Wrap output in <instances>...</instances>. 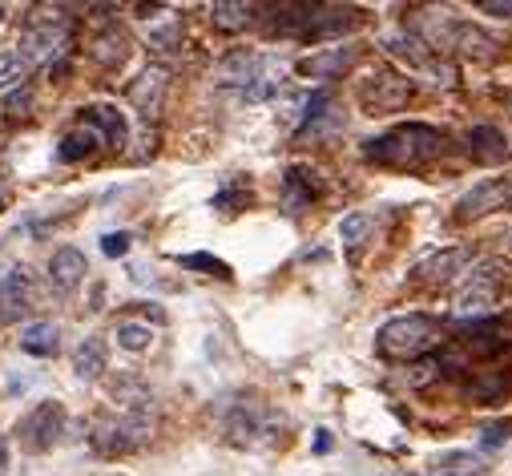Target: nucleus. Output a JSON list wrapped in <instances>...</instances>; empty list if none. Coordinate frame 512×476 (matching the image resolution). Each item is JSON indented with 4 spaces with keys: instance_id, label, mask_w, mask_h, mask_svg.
Instances as JSON below:
<instances>
[{
    "instance_id": "nucleus-1",
    "label": "nucleus",
    "mask_w": 512,
    "mask_h": 476,
    "mask_svg": "<svg viewBox=\"0 0 512 476\" xmlns=\"http://www.w3.org/2000/svg\"><path fill=\"white\" fill-rule=\"evenodd\" d=\"M444 150V134L424 126V122H408V126H396L388 134H379L367 142V158L379 162V166H396V170H416L432 158H440Z\"/></svg>"
},
{
    "instance_id": "nucleus-24",
    "label": "nucleus",
    "mask_w": 512,
    "mask_h": 476,
    "mask_svg": "<svg viewBox=\"0 0 512 476\" xmlns=\"http://www.w3.org/2000/svg\"><path fill=\"white\" fill-rule=\"evenodd\" d=\"M371 230H375V218H371L367 210H351V214L339 222V243H343L347 251H359L367 238H371Z\"/></svg>"
},
{
    "instance_id": "nucleus-20",
    "label": "nucleus",
    "mask_w": 512,
    "mask_h": 476,
    "mask_svg": "<svg viewBox=\"0 0 512 476\" xmlns=\"http://www.w3.org/2000/svg\"><path fill=\"white\" fill-rule=\"evenodd\" d=\"M500 186H504V178L480 182L476 190H468V194H464V198L456 202V214H460V218H480V214L504 210V206H500Z\"/></svg>"
},
{
    "instance_id": "nucleus-12",
    "label": "nucleus",
    "mask_w": 512,
    "mask_h": 476,
    "mask_svg": "<svg viewBox=\"0 0 512 476\" xmlns=\"http://www.w3.org/2000/svg\"><path fill=\"white\" fill-rule=\"evenodd\" d=\"M283 81H287V61H283V57H275V53H263L259 73L250 77V85H246L238 97H242V101H250V105L271 101V97L283 89Z\"/></svg>"
},
{
    "instance_id": "nucleus-7",
    "label": "nucleus",
    "mask_w": 512,
    "mask_h": 476,
    "mask_svg": "<svg viewBox=\"0 0 512 476\" xmlns=\"http://www.w3.org/2000/svg\"><path fill=\"white\" fill-rule=\"evenodd\" d=\"M359 97H363V105H367L371 113H400V109L412 101V81L400 77V73L383 69V73H375L371 81H363Z\"/></svg>"
},
{
    "instance_id": "nucleus-31",
    "label": "nucleus",
    "mask_w": 512,
    "mask_h": 476,
    "mask_svg": "<svg viewBox=\"0 0 512 476\" xmlns=\"http://www.w3.org/2000/svg\"><path fill=\"white\" fill-rule=\"evenodd\" d=\"M101 251L105 255H125V251H130V234H125V230H113V234H101Z\"/></svg>"
},
{
    "instance_id": "nucleus-34",
    "label": "nucleus",
    "mask_w": 512,
    "mask_h": 476,
    "mask_svg": "<svg viewBox=\"0 0 512 476\" xmlns=\"http://www.w3.org/2000/svg\"><path fill=\"white\" fill-rule=\"evenodd\" d=\"M5 472H9V440L0 436V476H5Z\"/></svg>"
},
{
    "instance_id": "nucleus-3",
    "label": "nucleus",
    "mask_w": 512,
    "mask_h": 476,
    "mask_svg": "<svg viewBox=\"0 0 512 476\" xmlns=\"http://www.w3.org/2000/svg\"><path fill=\"white\" fill-rule=\"evenodd\" d=\"M65 37H69V21L57 17V9H33L25 33H21V65H49L61 49H65Z\"/></svg>"
},
{
    "instance_id": "nucleus-19",
    "label": "nucleus",
    "mask_w": 512,
    "mask_h": 476,
    "mask_svg": "<svg viewBox=\"0 0 512 476\" xmlns=\"http://www.w3.org/2000/svg\"><path fill=\"white\" fill-rule=\"evenodd\" d=\"M105 360H109V351H105V339H101V335L81 339L77 351H73V372H77V380H101Z\"/></svg>"
},
{
    "instance_id": "nucleus-18",
    "label": "nucleus",
    "mask_w": 512,
    "mask_h": 476,
    "mask_svg": "<svg viewBox=\"0 0 512 476\" xmlns=\"http://www.w3.org/2000/svg\"><path fill=\"white\" fill-rule=\"evenodd\" d=\"M468 154H472L480 166H500V162L508 158V142H504V134H500L496 126H476V130L468 134Z\"/></svg>"
},
{
    "instance_id": "nucleus-17",
    "label": "nucleus",
    "mask_w": 512,
    "mask_h": 476,
    "mask_svg": "<svg viewBox=\"0 0 512 476\" xmlns=\"http://www.w3.org/2000/svg\"><path fill=\"white\" fill-rule=\"evenodd\" d=\"M492 307H496V287H492L488 279H476L468 291H460V295H456V307H452V315H456V319H472V323H484V319L492 315Z\"/></svg>"
},
{
    "instance_id": "nucleus-5",
    "label": "nucleus",
    "mask_w": 512,
    "mask_h": 476,
    "mask_svg": "<svg viewBox=\"0 0 512 476\" xmlns=\"http://www.w3.org/2000/svg\"><path fill=\"white\" fill-rule=\"evenodd\" d=\"M275 432V412L259 400H234L226 412V436L238 448H254V444H267Z\"/></svg>"
},
{
    "instance_id": "nucleus-23",
    "label": "nucleus",
    "mask_w": 512,
    "mask_h": 476,
    "mask_svg": "<svg viewBox=\"0 0 512 476\" xmlns=\"http://www.w3.org/2000/svg\"><path fill=\"white\" fill-rule=\"evenodd\" d=\"M81 113L105 134L109 146H121V142H125V117H121L113 105H89V109H81Z\"/></svg>"
},
{
    "instance_id": "nucleus-25",
    "label": "nucleus",
    "mask_w": 512,
    "mask_h": 476,
    "mask_svg": "<svg viewBox=\"0 0 512 476\" xmlns=\"http://www.w3.org/2000/svg\"><path fill=\"white\" fill-rule=\"evenodd\" d=\"M93 57H97V65H105V69H117L125 57H130V37H125V33H117V29L101 33V37H97V45H93Z\"/></svg>"
},
{
    "instance_id": "nucleus-22",
    "label": "nucleus",
    "mask_w": 512,
    "mask_h": 476,
    "mask_svg": "<svg viewBox=\"0 0 512 476\" xmlns=\"http://www.w3.org/2000/svg\"><path fill=\"white\" fill-rule=\"evenodd\" d=\"M113 339H117V347H121V351L142 355V351H150V347H154V327H150V323H138V319H121V323H117V331H113Z\"/></svg>"
},
{
    "instance_id": "nucleus-2",
    "label": "nucleus",
    "mask_w": 512,
    "mask_h": 476,
    "mask_svg": "<svg viewBox=\"0 0 512 476\" xmlns=\"http://www.w3.org/2000/svg\"><path fill=\"white\" fill-rule=\"evenodd\" d=\"M440 339H444L440 319L420 315V311L396 315L375 331V347H379V355H388V360H420V355L432 351Z\"/></svg>"
},
{
    "instance_id": "nucleus-35",
    "label": "nucleus",
    "mask_w": 512,
    "mask_h": 476,
    "mask_svg": "<svg viewBox=\"0 0 512 476\" xmlns=\"http://www.w3.org/2000/svg\"><path fill=\"white\" fill-rule=\"evenodd\" d=\"M500 206H504V210H512V178L500 186Z\"/></svg>"
},
{
    "instance_id": "nucleus-14",
    "label": "nucleus",
    "mask_w": 512,
    "mask_h": 476,
    "mask_svg": "<svg viewBox=\"0 0 512 476\" xmlns=\"http://www.w3.org/2000/svg\"><path fill=\"white\" fill-rule=\"evenodd\" d=\"M101 146H109V142H105V134H101V130L89 122V117L81 113V117H77V126L61 138L57 158H61V162H85V158H93Z\"/></svg>"
},
{
    "instance_id": "nucleus-26",
    "label": "nucleus",
    "mask_w": 512,
    "mask_h": 476,
    "mask_svg": "<svg viewBox=\"0 0 512 476\" xmlns=\"http://www.w3.org/2000/svg\"><path fill=\"white\" fill-rule=\"evenodd\" d=\"M210 17H214V25H218L222 33H238V29L250 25L254 9H250V5H238V0H222V5L210 9Z\"/></svg>"
},
{
    "instance_id": "nucleus-10",
    "label": "nucleus",
    "mask_w": 512,
    "mask_h": 476,
    "mask_svg": "<svg viewBox=\"0 0 512 476\" xmlns=\"http://www.w3.org/2000/svg\"><path fill=\"white\" fill-rule=\"evenodd\" d=\"M452 49H456L460 57H468V61L488 65V61H496V57L504 53V37H496V33H488V29H480V25H456Z\"/></svg>"
},
{
    "instance_id": "nucleus-21",
    "label": "nucleus",
    "mask_w": 512,
    "mask_h": 476,
    "mask_svg": "<svg viewBox=\"0 0 512 476\" xmlns=\"http://www.w3.org/2000/svg\"><path fill=\"white\" fill-rule=\"evenodd\" d=\"M57 347H61V327L57 323H33L21 335V351L37 355V360H49V355H57Z\"/></svg>"
},
{
    "instance_id": "nucleus-13",
    "label": "nucleus",
    "mask_w": 512,
    "mask_h": 476,
    "mask_svg": "<svg viewBox=\"0 0 512 476\" xmlns=\"http://www.w3.org/2000/svg\"><path fill=\"white\" fill-rule=\"evenodd\" d=\"M85 275H89V263H85V255L77 247H61L49 259V283H53L57 295H73L85 283Z\"/></svg>"
},
{
    "instance_id": "nucleus-9",
    "label": "nucleus",
    "mask_w": 512,
    "mask_h": 476,
    "mask_svg": "<svg viewBox=\"0 0 512 476\" xmlns=\"http://www.w3.org/2000/svg\"><path fill=\"white\" fill-rule=\"evenodd\" d=\"M359 45H335V49H319V53H311V57H303L295 69L303 73V77H315V81H331V77H343L355 61H359Z\"/></svg>"
},
{
    "instance_id": "nucleus-32",
    "label": "nucleus",
    "mask_w": 512,
    "mask_h": 476,
    "mask_svg": "<svg viewBox=\"0 0 512 476\" xmlns=\"http://www.w3.org/2000/svg\"><path fill=\"white\" fill-rule=\"evenodd\" d=\"M480 13H492V17H504V21H512V0H484V5H480Z\"/></svg>"
},
{
    "instance_id": "nucleus-30",
    "label": "nucleus",
    "mask_w": 512,
    "mask_h": 476,
    "mask_svg": "<svg viewBox=\"0 0 512 476\" xmlns=\"http://www.w3.org/2000/svg\"><path fill=\"white\" fill-rule=\"evenodd\" d=\"M182 267H190V271H214L218 279H230V267L218 263V259H210V255H186Z\"/></svg>"
},
{
    "instance_id": "nucleus-29",
    "label": "nucleus",
    "mask_w": 512,
    "mask_h": 476,
    "mask_svg": "<svg viewBox=\"0 0 512 476\" xmlns=\"http://www.w3.org/2000/svg\"><path fill=\"white\" fill-rule=\"evenodd\" d=\"M33 109V89L29 85H21V89H13L9 97H5V113H13V117H25Z\"/></svg>"
},
{
    "instance_id": "nucleus-16",
    "label": "nucleus",
    "mask_w": 512,
    "mask_h": 476,
    "mask_svg": "<svg viewBox=\"0 0 512 476\" xmlns=\"http://www.w3.org/2000/svg\"><path fill=\"white\" fill-rule=\"evenodd\" d=\"M319 178H315V170H307V166H291L287 170V178H283V206H287V214H299V210H307L315 198H319Z\"/></svg>"
},
{
    "instance_id": "nucleus-11",
    "label": "nucleus",
    "mask_w": 512,
    "mask_h": 476,
    "mask_svg": "<svg viewBox=\"0 0 512 476\" xmlns=\"http://www.w3.org/2000/svg\"><path fill=\"white\" fill-rule=\"evenodd\" d=\"M468 263H472V247H448V251L424 259V263L416 267V275H420V283H428V287H444V283H452L456 275H464Z\"/></svg>"
},
{
    "instance_id": "nucleus-33",
    "label": "nucleus",
    "mask_w": 512,
    "mask_h": 476,
    "mask_svg": "<svg viewBox=\"0 0 512 476\" xmlns=\"http://www.w3.org/2000/svg\"><path fill=\"white\" fill-rule=\"evenodd\" d=\"M508 432H512V424H500V428H488V436H484V444H500V440H508Z\"/></svg>"
},
{
    "instance_id": "nucleus-28",
    "label": "nucleus",
    "mask_w": 512,
    "mask_h": 476,
    "mask_svg": "<svg viewBox=\"0 0 512 476\" xmlns=\"http://www.w3.org/2000/svg\"><path fill=\"white\" fill-rule=\"evenodd\" d=\"M21 57L13 53V49H0V89H9V85H17L21 81Z\"/></svg>"
},
{
    "instance_id": "nucleus-4",
    "label": "nucleus",
    "mask_w": 512,
    "mask_h": 476,
    "mask_svg": "<svg viewBox=\"0 0 512 476\" xmlns=\"http://www.w3.org/2000/svg\"><path fill=\"white\" fill-rule=\"evenodd\" d=\"M61 436H65V404L61 400H41L17 424V440H21V448L29 456H41V452L57 448Z\"/></svg>"
},
{
    "instance_id": "nucleus-6",
    "label": "nucleus",
    "mask_w": 512,
    "mask_h": 476,
    "mask_svg": "<svg viewBox=\"0 0 512 476\" xmlns=\"http://www.w3.org/2000/svg\"><path fill=\"white\" fill-rule=\"evenodd\" d=\"M41 303V287L37 275L29 267H13L5 279H0V323H17L29 311H37Z\"/></svg>"
},
{
    "instance_id": "nucleus-8",
    "label": "nucleus",
    "mask_w": 512,
    "mask_h": 476,
    "mask_svg": "<svg viewBox=\"0 0 512 476\" xmlns=\"http://www.w3.org/2000/svg\"><path fill=\"white\" fill-rule=\"evenodd\" d=\"M166 89H170V69L166 65H146L138 73V81L130 85V101L142 117H158L162 101H166Z\"/></svg>"
},
{
    "instance_id": "nucleus-15",
    "label": "nucleus",
    "mask_w": 512,
    "mask_h": 476,
    "mask_svg": "<svg viewBox=\"0 0 512 476\" xmlns=\"http://www.w3.org/2000/svg\"><path fill=\"white\" fill-rule=\"evenodd\" d=\"M259 61H263V53H254V49H234V53H226L222 57V65H218V85L222 89H246L250 85V77L259 73Z\"/></svg>"
},
{
    "instance_id": "nucleus-36",
    "label": "nucleus",
    "mask_w": 512,
    "mask_h": 476,
    "mask_svg": "<svg viewBox=\"0 0 512 476\" xmlns=\"http://www.w3.org/2000/svg\"><path fill=\"white\" fill-rule=\"evenodd\" d=\"M0 21H5V5H0Z\"/></svg>"
},
{
    "instance_id": "nucleus-27",
    "label": "nucleus",
    "mask_w": 512,
    "mask_h": 476,
    "mask_svg": "<svg viewBox=\"0 0 512 476\" xmlns=\"http://www.w3.org/2000/svg\"><path fill=\"white\" fill-rule=\"evenodd\" d=\"M432 476H480V464L472 456H448L444 464H436Z\"/></svg>"
}]
</instances>
